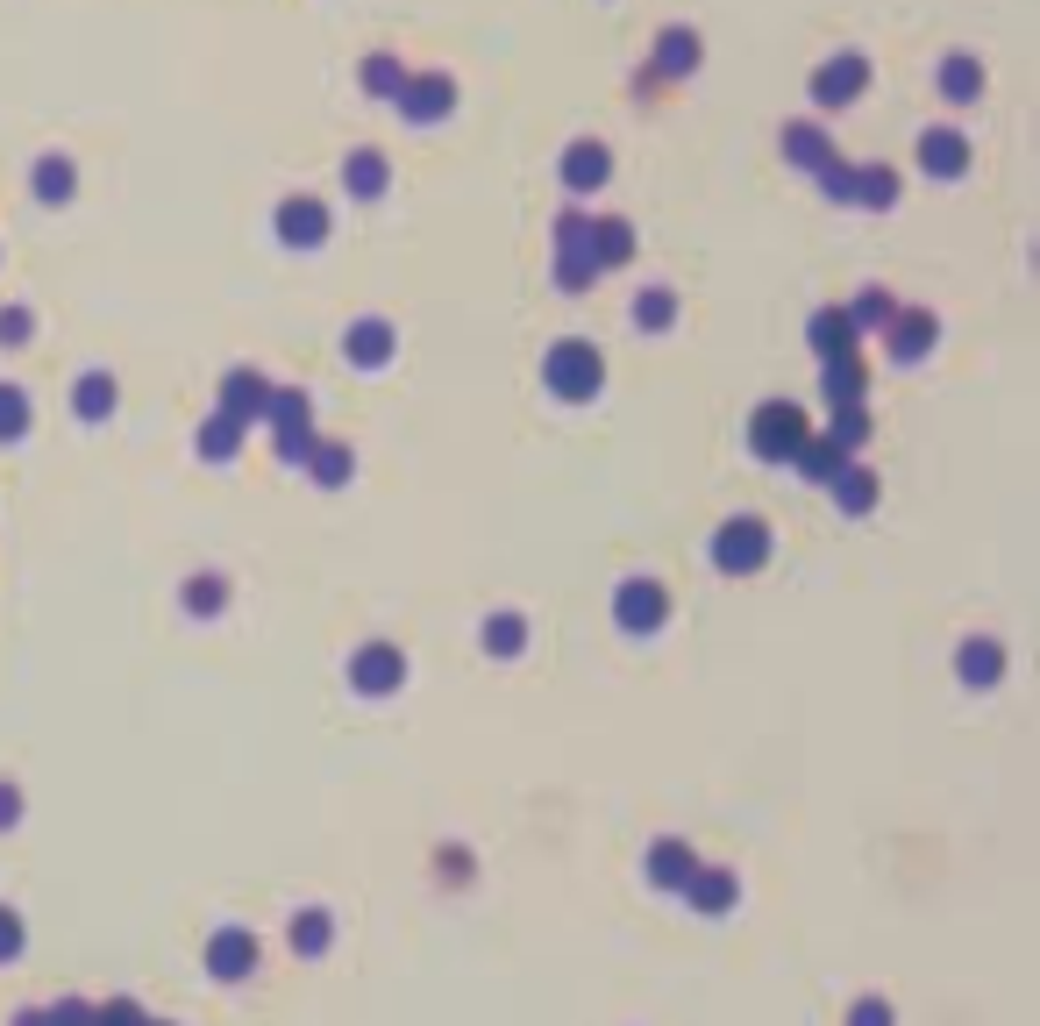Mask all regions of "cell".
<instances>
[{
  "label": "cell",
  "instance_id": "1",
  "mask_svg": "<svg viewBox=\"0 0 1040 1026\" xmlns=\"http://www.w3.org/2000/svg\"><path fill=\"white\" fill-rule=\"evenodd\" d=\"M599 172H606V157H599V150H570V179H577V186H591Z\"/></svg>",
  "mask_w": 1040,
  "mask_h": 1026
},
{
  "label": "cell",
  "instance_id": "2",
  "mask_svg": "<svg viewBox=\"0 0 1040 1026\" xmlns=\"http://www.w3.org/2000/svg\"><path fill=\"white\" fill-rule=\"evenodd\" d=\"M285 236H321V207H285Z\"/></svg>",
  "mask_w": 1040,
  "mask_h": 1026
}]
</instances>
